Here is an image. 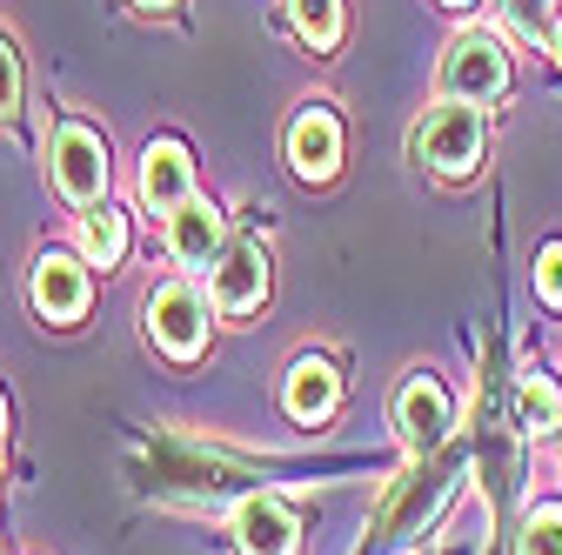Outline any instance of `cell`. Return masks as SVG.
I'll return each mask as SVG.
<instances>
[{"instance_id":"15","label":"cell","mask_w":562,"mask_h":555,"mask_svg":"<svg viewBox=\"0 0 562 555\" xmlns=\"http://www.w3.org/2000/svg\"><path fill=\"white\" fill-rule=\"evenodd\" d=\"M516 415H522L529 435H555V422H562V395H555V382L529 369L522 388H516Z\"/></svg>"},{"instance_id":"16","label":"cell","mask_w":562,"mask_h":555,"mask_svg":"<svg viewBox=\"0 0 562 555\" xmlns=\"http://www.w3.org/2000/svg\"><path fill=\"white\" fill-rule=\"evenodd\" d=\"M289 21L302 27V41L315 54H328L341 41V0H289Z\"/></svg>"},{"instance_id":"17","label":"cell","mask_w":562,"mask_h":555,"mask_svg":"<svg viewBox=\"0 0 562 555\" xmlns=\"http://www.w3.org/2000/svg\"><path fill=\"white\" fill-rule=\"evenodd\" d=\"M522 555H562V502H542L522 516Z\"/></svg>"},{"instance_id":"20","label":"cell","mask_w":562,"mask_h":555,"mask_svg":"<svg viewBox=\"0 0 562 555\" xmlns=\"http://www.w3.org/2000/svg\"><path fill=\"white\" fill-rule=\"evenodd\" d=\"M134 8H168V0H134Z\"/></svg>"},{"instance_id":"10","label":"cell","mask_w":562,"mask_h":555,"mask_svg":"<svg viewBox=\"0 0 562 555\" xmlns=\"http://www.w3.org/2000/svg\"><path fill=\"white\" fill-rule=\"evenodd\" d=\"M140 201L155 207V215H175L181 201H194V161L181 141H155L140 155Z\"/></svg>"},{"instance_id":"7","label":"cell","mask_w":562,"mask_h":555,"mask_svg":"<svg viewBox=\"0 0 562 555\" xmlns=\"http://www.w3.org/2000/svg\"><path fill=\"white\" fill-rule=\"evenodd\" d=\"M207 282H215V308L222 315H248V308L268 302V254L255 241H235V248H222L215 268H207Z\"/></svg>"},{"instance_id":"21","label":"cell","mask_w":562,"mask_h":555,"mask_svg":"<svg viewBox=\"0 0 562 555\" xmlns=\"http://www.w3.org/2000/svg\"><path fill=\"white\" fill-rule=\"evenodd\" d=\"M555 54H562V14H555Z\"/></svg>"},{"instance_id":"11","label":"cell","mask_w":562,"mask_h":555,"mask_svg":"<svg viewBox=\"0 0 562 555\" xmlns=\"http://www.w3.org/2000/svg\"><path fill=\"white\" fill-rule=\"evenodd\" d=\"M235 542L241 555H295V516L281 496H248L235 509Z\"/></svg>"},{"instance_id":"23","label":"cell","mask_w":562,"mask_h":555,"mask_svg":"<svg viewBox=\"0 0 562 555\" xmlns=\"http://www.w3.org/2000/svg\"><path fill=\"white\" fill-rule=\"evenodd\" d=\"M442 8H469V0H442Z\"/></svg>"},{"instance_id":"6","label":"cell","mask_w":562,"mask_h":555,"mask_svg":"<svg viewBox=\"0 0 562 555\" xmlns=\"http://www.w3.org/2000/svg\"><path fill=\"white\" fill-rule=\"evenodd\" d=\"M395 435H402L415 455H429V449L449 442V395H442L436 375H408V382L395 388Z\"/></svg>"},{"instance_id":"19","label":"cell","mask_w":562,"mask_h":555,"mask_svg":"<svg viewBox=\"0 0 562 555\" xmlns=\"http://www.w3.org/2000/svg\"><path fill=\"white\" fill-rule=\"evenodd\" d=\"M536 288H542V302H555V308H562V241H555V248H542V261H536Z\"/></svg>"},{"instance_id":"18","label":"cell","mask_w":562,"mask_h":555,"mask_svg":"<svg viewBox=\"0 0 562 555\" xmlns=\"http://www.w3.org/2000/svg\"><path fill=\"white\" fill-rule=\"evenodd\" d=\"M14 114H21V60L0 41V121H14Z\"/></svg>"},{"instance_id":"1","label":"cell","mask_w":562,"mask_h":555,"mask_svg":"<svg viewBox=\"0 0 562 555\" xmlns=\"http://www.w3.org/2000/svg\"><path fill=\"white\" fill-rule=\"evenodd\" d=\"M415 161H429L436 174H475L482 168V148H488V127H482V107L475 101H442L415 121L408 134Z\"/></svg>"},{"instance_id":"13","label":"cell","mask_w":562,"mask_h":555,"mask_svg":"<svg viewBox=\"0 0 562 555\" xmlns=\"http://www.w3.org/2000/svg\"><path fill=\"white\" fill-rule=\"evenodd\" d=\"M281 401H289V415H295L302 429H315V422H328L335 401H341V375H335L328 362L302 355V362L289 369V388H281Z\"/></svg>"},{"instance_id":"3","label":"cell","mask_w":562,"mask_h":555,"mask_svg":"<svg viewBox=\"0 0 562 555\" xmlns=\"http://www.w3.org/2000/svg\"><path fill=\"white\" fill-rule=\"evenodd\" d=\"M47 161H54V181H60V194L75 201V207H101L108 201V141H101L94 127L60 121Z\"/></svg>"},{"instance_id":"4","label":"cell","mask_w":562,"mask_h":555,"mask_svg":"<svg viewBox=\"0 0 562 555\" xmlns=\"http://www.w3.org/2000/svg\"><path fill=\"white\" fill-rule=\"evenodd\" d=\"M456 475H462V455H442L436 468H422V475H408L402 482V496L382 509V522H375V535H369V548H395V542H408L422 522H429L436 509H442V496L456 489Z\"/></svg>"},{"instance_id":"9","label":"cell","mask_w":562,"mask_h":555,"mask_svg":"<svg viewBox=\"0 0 562 555\" xmlns=\"http://www.w3.org/2000/svg\"><path fill=\"white\" fill-rule=\"evenodd\" d=\"M289 161H295L302 181H328L341 168V127H335V114L322 101L295 114V127H289Z\"/></svg>"},{"instance_id":"14","label":"cell","mask_w":562,"mask_h":555,"mask_svg":"<svg viewBox=\"0 0 562 555\" xmlns=\"http://www.w3.org/2000/svg\"><path fill=\"white\" fill-rule=\"evenodd\" d=\"M81 248H88L94 268H121V254H127V222L114 215L108 201L94 207V215H81Z\"/></svg>"},{"instance_id":"5","label":"cell","mask_w":562,"mask_h":555,"mask_svg":"<svg viewBox=\"0 0 562 555\" xmlns=\"http://www.w3.org/2000/svg\"><path fill=\"white\" fill-rule=\"evenodd\" d=\"M148 335L161 341V349L175 362H194L207 349V295L194 282H168L148 295Z\"/></svg>"},{"instance_id":"12","label":"cell","mask_w":562,"mask_h":555,"mask_svg":"<svg viewBox=\"0 0 562 555\" xmlns=\"http://www.w3.org/2000/svg\"><path fill=\"white\" fill-rule=\"evenodd\" d=\"M168 254L181 268H215L222 261V215L207 201H181L168 215Z\"/></svg>"},{"instance_id":"22","label":"cell","mask_w":562,"mask_h":555,"mask_svg":"<svg viewBox=\"0 0 562 555\" xmlns=\"http://www.w3.org/2000/svg\"><path fill=\"white\" fill-rule=\"evenodd\" d=\"M0 429H8V401H0Z\"/></svg>"},{"instance_id":"8","label":"cell","mask_w":562,"mask_h":555,"mask_svg":"<svg viewBox=\"0 0 562 555\" xmlns=\"http://www.w3.org/2000/svg\"><path fill=\"white\" fill-rule=\"evenodd\" d=\"M34 308H41L47 321H81V315H88V268H81L75 254L47 248V254L34 261Z\"/></svg>"},{"instance_id":"2","label":"cell","mask_w":562,"mask_h":555,"mask_svg":"<svg viewBox=\"0 0 562 555\" xmlns=\"http://www.w3.org/2000/svg\"><path fill=\"white\" fill-rule=\"evenodd\" d=\"M442 101H475V107H488L503 88H509V54H503V41L496 34H456L449 41V54H442Z\"/></svg>"}]
</instances>
